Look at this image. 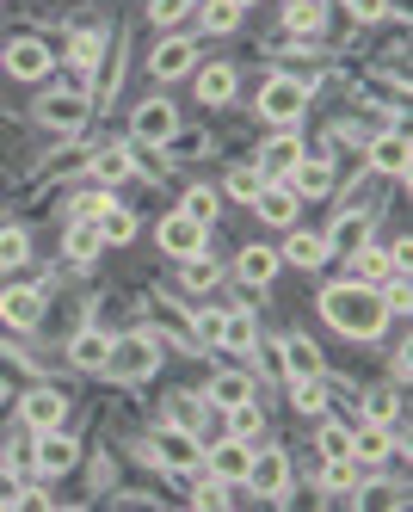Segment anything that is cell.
Listing matches in <instances>:
<instances>
[{"label":"cell","mask_w":413,"mask_h":512,"mask_svg":"<svg viewBox=\"0 0 413 512\" xmlns=\"http://www.w3.org/2000/svg\"><path fill=\"white\" fill-rule=\"evenodd\" d=\"M284 186H290L296 198H321V192H333V167H327L321 155H303V161L290 167V179H284Z\"/></svg>","instance_id":"cell-21"},{"label":"cell","mask_w":413,"mask_h":512,"mask_svg":"<svg viewBox=\"0 0 413 512\" xmlns=\"http://www.w3.org/2000/svg\"><path fill=\"white\" fill-rule=\"evenodd\" d=\"M173 130H179L173 99H142L136 112H130V142H136V149H167Z\"/></svg>","instance_id":"cell-3"},{"label":"cell","mask_w":413,"mask_h":512,"mask_svg":"<svg viewBox=\"0 0 413 512\" xmlns=\"http://www.w3.org/2000/svg\"><path fill=\"white\" fill-rule=\"evenodd\" d=\"M87 173L99 179V186H124V179L136 173V149H124V142H99V149L87 155Z\"/></svg>","instance_id":"cell-11"},{"label":"cell","mask_w":413,"mask_h":512,"mask_svg":"<svg viewBox=\"0 0 413 512\" xmlns=\"http://www.w3.org/2000/svg\"><path fill=\"white\" fill-rule=\"evenodd\" d=\"M198 420H204V401L179 389V395L167 401V426H185V432H198Z\"/></svg>","instance_id":"cell-39"},{"label":"cell","mask_w":413,"mask_h":512,"mask_svg":"<svg viewBox=\"0 0 413 512\" xmlns=\"http://www.w3.org/2000/svg\"><path fill=\"white\" fill-rule=\"evenodd\" d=\"M241 488L247 494H259V500H284L290 494V457L284 451H253V463H247V475H241Z\"/></svg>","instance_id":"cell-6"},{"label":"cell","mask_w":413,"mask_h":512,"mask_svg":"<svg viewBox=\"0 0 413 512\" xmlns=\"http://www.w3.org/2000/svg\"><path fill=\"white\" fill-rule=\"evenodd\" d=\"M346 7H352V19L370 25V19H383V13H389V0H346Z\"/></svg>","instance_id":"cell-48"},{"label":"cell","mask_w":413,"mask_h":512,"mask_svg":"<svg viewBox=\"0 0 413 512\" xmlns=\"http://www.w3.org/2000/svg\"><path fill=\"white\" fill-rule=\"evenodd\" d=\"M278 371H284V383H296V377H321V352H315V340L290 334L284 352H278Z\"/></svg>","instance_id":"cell-22"},{"label":"cell","mask_w":413,"mask_h":512,"mask_svg":"<svg viewBox=\"0 0 413 512\" xmlns=\"http://www.w3.org/2000/svg\"><path fill=\"white\" fill-rule=\"evenodd\" d=\"M0 321H7V327H37V321H44V290H37V284L0 290Z\"/></svg>","instance_id":"cell-15"},{"label":"cell","mask_w":413,"mask_h":512,"mask_svg":"<svg viewBox=\"0 0 413 512\" xmlns=\"http://www.w3.org/2000/svg\"><path fill=\"white\" fill-rule=\"evenodd\" d=\"M155 364H161V340H155V334H124V340H111L105 371H118L124 383H142Z\"/></svg>","instance_id":"cell-4"},{"label":"cell","mask_w":413,"mask_h":512,"mask_svg":"<svg viewBox=\"0 0 413 512\" xmlns=\"http://www.w3.org/2000/svg\"><path fill=\"white\" fill-rule=\"evenodd\" d=\"M216 278H222V266L210 260V253H185V260H179V284L185 290H210Z\"/></svg>","instance_id":"cell-30"},{"label":"cell","mask_w":413,"mask_h":512,"mask_svg":"<svg viewBox=\"0 0 413 512\" xmlns=\"http://www.w3.org/2000/svg\"><path fill=\"white\" fill-rule=\"evenodd\" d=\"M296 161H303V142H296L290 130H278L266 149H259V161H253V167L266 173V179H290V167H296Z\"/></svg>","instance_id":"cell-20"},{"label":"cell","mask_w":413,"mask_h":512,"mask_svg":"<svg viewBox=\"0 0 413 512\" xmlns=\"http://www.w3.org/2000/svg\"><path fill=\"white\" fill-rule=\"evenodd\" d=\"M290 401H296L303 414H321V408H327V377H296V383H290Z\"/></svg>","instance_id":"cell-37"},{"label":"cell","mask_w":413,"mask_h":512,"mask_svg":"<svg viewBox=\"0 0 413 512\" xmlns=\"http://www.w3.org/2000/svg\"><path fill=\"white\" fill-rule=\"evenodd\" d=\"M247 463H253V438H222V445L204 451V469L216 475V482H229V488H241Z\"/></svg>","instance_id":"cell-9"},{"label":"cell","mask_w":413,"mask_h":512,"mask_svg":"<svg viewBox=\"0 0 413 512\" xmlns=\"http://www.w3.org/2000/svg\"><path fill=\"white\" fill-rule=\"evenodd\" d=\"M25 500H31V475L0 469V506H25Z\"/></svg>","instance_id":"cell-43"},{"label":"cell","mask_w":413,"mask_h":512,"mask_svg":"<svg viewBox=\"0 0 413 512\" xmlns=\"http://www.w3.org/2000/svg\"><path fill=\"white\" fill-rule=\"evenodd\" d=\"M105 358H111V334H99V327H87V334L68 340V364H74V371H105Z\"/></svg>","instance_id":"cell-25"},{"label":"cell","mask_w":413,"mask_h":512,"mask_svg":"<svg viewBox=\"0 0 413 512\" xmlns=\"http://www.w3.org/2000/svg\"><path fill=\"white\" fill-rule=\"evenodd\" d=\"M389 451H395L389 426H364V432H352V457H358V463H370V469H377V463H383Z\"/></svg>","instance_id":"cell-28"},{"label":"cell","mask_w":413,"mask_h":512,"mask_svg":"<svg viewBox=\"0 0 413 512\" xmlns=\"http://www.w3.org/2000/svg\"><path fill=\"white\" fill-rule=\"evenodd\" d=\"M253 395V377L247 371H222L216 383H210V401H216V408H235V401H247Z\"/></svg>","instance_id":"cell-33"},{"label":"cell","mask_w":413,"mask_h":512,"mask_svg":"<svg viewBox=\"0 0 413 512\" xmlns=\"http://www.w3.org/2000/svg\"><path fill=\"white\" fill-rule=\"evenodd\" d=\"M25 253H31L25 229H0V266H25Z\"/></svg>","instance_id":"cell-45"},{"label":"cell","mask_w":413,"mask_h":512,"mask_svg":"<svg viewBox=\"0 0 413 512\" xmlns=\"http://www.w3.org/2000/svg\"><path fill=\"white\" fill-rule=\"evenodd\" d=\"M259 186H266V173H259V167H229V186H222V192H229L235 204H253Z\"/></svg>","instance_id":"cell-38"},{"label":"cell","mask_w":413,"mask_h":512,"mask_svg":"<svg viewBox=\"0 0 413 512\" xmlns=\"http://www.w3.org/2000/svg\"><path fill=\"white\" fill-rule=\"evenodd\" d=\"M0 62H7L19 81H44L56 56H50V44H44V38H13L7 50H0Z\"/></svg>","instance_id":"cell-10"},{"label":"cell","mask_w":413,"mask_h":512,"mask_svg":"<svg viewBox=\"0 0 413 512\" xmlns=\"http://www.w3.org/2000/svg\"><path fill=\"white\" fill-rule=\"evenodd\" d=\"M303 112H309V87H303V81H290V75H272L266 93H259V118L278 124V130H290Z\"/></svg>","instance_id":"cell-5"},{"label":"cell","mask_w":413,"mask_h":512,"mask_svg":"<svg viewBox=\"0 0 413 512\" xmlns=\"http://www.w3.org/2000/svg\"><path fill=\"white\" fill-rule=\"evenodd\" d=\"M235 7H247V0H235Z\"/></svg>","instance_id":"cell-49"},{"label":"cell","mask_w":413,"mask_h":512,"mask_svg":"<svg viewBox=\"0 0 413 512\" xmlns=\"http://www.w3.org/2000/svg\"><path fill=\"white\" fill-rule=\"evenodd\" d=\"M192 62H198V44L173 31V38H161V44H155V56H148V75H155V81H179Z\"/></svg>","instance_id":"cell-12"},{"label":"cell","mask_w":413,"mask_h":512,"mask_svg":"<svg viewBox=\"0 0 413 512\" xmlns=\"http://www.w3.org/2000/svg\"><path fill=\"white\" fill-rule=\"evenodd\" d=\"M352 266H358V284H377V290H383V284L407 266V253H401V247H370V241H364V247L352 253Z\"/></svg>","instance_id":"cell-13"},{"label":"cell","mask_w":413,"mask_h":512,"mask_svg":"<svg viewBox=\"0 0 413 512\" xmlns=\"http://www.w3.org/2000/svg\"><path fill=\"white\" fill-rule=\"evenodd\" d=\"M321 315L333 321V334H346V340H383V327L395 321L389 303H383V290L377 284H358V278L327 284L321 290Z\"/></svg>","instance_id":"cell-1"},{"label":"cell","mask_w":413,"mask_h":512,"mask_svg":"<svg viewBox=\"0 0 413 512\" xmlns=\"http://www.w3.org/2000/svg\"><path fill=\"white\" fill-rule=\"evenodd\" d=\"M148 457H155L167 475H192V469H204V445H198V432H185V426L155 432V438H148Z\"/></svg>","instance_id":"cell-2"},{"label":"cell","mask_w":413,"mask_h":512,"mask_svg":"<svg viewBox=\"0 0 413 512\" xmlns=\"http://www.w3.org/2000/svg\"><path fill=\"white\" fill-rule=\"evenodd\" d=\"M321 241H327V253H346V260H352V253L370 241V216H364V210H340V216L321 229Z\"/></svg>","instance_id":"cell-14"},{"label":"cell","mask_w":413,"mask_h":512,"mask_svg":"<svg viewBox=\"0 0 413 512\" xmlns=\"http://www.w3.org/2000/svg\"><path fill=\"white\" fill-rule=\"evenodd\" d=\"M62 247H68V260H74V266H87L105 241H99V229H93V223H81V216H74V229H68V241H62Z\"/></svg>","instance_id":"cell-35"},{"label":"cell","mask_w":413,"mask_h":512,"mask_svg":"<svg viewBox=\"0 0 413 512\" xmlns=\"http://www.w3.org/2000/svg\"><path fill=\"white\" fill-rule=\"evenodd\" d=\"M253 210L266 216L272 229H290V223H296V210H303V198H296L284 179H266V186H259V198H253Z\"/></svg>","instance_id":"cell-17"},{"label":"cell","mask_w":413,"mask_h":512,"mask_svg":"<svg viewBox=\"0 0 413 512\" xmlns=\"http://www.w3.org/2000/svg\"><path fill=\"white\" fill-rule=\"evenodd\" d=\"M235 25H241L235 0H204V31H235Z\"/></svg>","instance_id":"cell-42"},{"label":"cell","mask_w":413,"mask_h":512,"mask_svg":"<svg viewBox=\"0 0 413 512\" xmlns=\"http://www.w3.org/2000/svg\"><path fill=\"white\" fill-rule=\"evenodd\" d=\"M395 408H401V395H395V389H370V395H364V420H370V426H389Z\"/></svg>","instance_id":"cell-40"},{"label":"cell","mask_w":413,"mask_h":512,"mask_svg":"<svg viewBox=\"0 0 413 512\" xmlns=\"http://www.w3.org/2000/svg\"><path fill=\"white\" fill-rule=\"evenodd\" d=\"M99 50H105V38H99V31H74L68 56H74V68H81V81H93V68H99Z\"/></svg>","instance_id":"cell-36"},{"label":"cell","mask_w":413,"mask_h":512,"mask_svg":"<svg viewBox=\"0 0 413 512\" xmlns=\"http://www.w3.org/2000/svg\"><path fill=\"white\" fill-rule=\"evenodd\" d=\"M105 204H111V186H93L87 198H74V216H81V223H93V216H99Z\"/></svg>","instance_id":"cell-47"},{"label":"cell","mask_w":413,"mask_h":512,"mask_svg":"<svg viewBox=\"0 0 413 512\" xmlns=\"http://www.w3.org/2000/svg\"><path fill=\"white\" fill-rule=\"evenodd\" d=\"M93 229H99V241H105V247H124V241H136V210H124L118 198H111V204L93 216Z\"/></svg>","instance_id":"cell-26"},{"label":"cell","mask_w":413,"mask_h":512,"mask_svg":"<svg viewBox=\"0 0 413 512\" xmlns=\"http://www.w3.org/2000/svg\"><path fill=\"white\" fill-rule=\"evenodd\" d=\"M87 112H93V99H87L81 87H62V93H50V99H37V124H50V130H81Z\"/></svg>","instance_id":"cell-8"},{"label":"cell","mask_w":413,"mask_h":512,"mask_svg":"<svg viewBox=\"0 0 413 512\" xmlns=\"http://www.w3.org/2000/svg\"><path fill=\"white\" fill-rule=\"evenodd\" d=\"M229 93H235V68L229 62H216V68H204V75H198V99L204 105H222Z\"/></svg>","instance_id":"cell-32"},{"label":"cell","mask_w":413,"mask_h":512,"mask_svg":"<svg viewBox=\"0 0 413 512\" xmlns=\"http://www.w3.org/2000/svg\"><path fill=\"white\" fill-rule=\"evenodd\" d=\"M192 7H198V0H155L148 19H155V25H179V19H192Z\"/></svg>","instance_id":"cell-46"},{"label":"cell","mask_w":413,"mask_h":512,"mask_svg":"<svg viewBox=\"0 0 413 512\" xmlns=\"http://www.w3.org/2000/svg\"><path fill=\"white\" fill-rule=\"evenodd\" d=\"M315 445H321V457H352V426H340V420H327V426H321V438H315Z\"/></svg>","instance_id":"cell-41"},{"label":"cell","mask_w":413,"mask_h":512,"mask_svg":"<svg viewBox=\"0 0 413 512\" xmlns=\"http://www.w3.org/2000/svg\"><path fill=\"white\" fill-rule=\"evenodd\" d=\"M185 216H192V223H216V216H222V192H210V186H192V192H185V204H179Z\"/></svg>","instance_id":"cell-34"},{"label":"cell","mask_w":413,"mask_h":512,"mask_svg":"<svg viewBox=\"0 0 413 512\" xmlns=\"http://www.w3.org/2000/svg\"><path fill=\"white\" fill-rule=\"evenodd\" d=\"M192 340H198V346H222V309L192 315Z\"/></svg>","instance_id":"cell-44"},{"label":"cell","mask_w":413,"mask_h":512,"mask_svg":"<svg viewBox=\"0 0 413 512\" xmlns=\"http://www.w3.org/2000/svg\"><path fill=\"white\" fill-rule=\"evenodd\" d=\"M74 463H81V438H68L62 426H44L31 445V475H68Z\"/></svg>","instance_id":"cell-7"},{"label":"cell","mask_w":413,"mask_h":512,"mask_svg":"<svg viewBox=\"0 0 413 512\" xmlns=\"http://www.w3.org/2000/svg\"><path fill=\"white\" fill-rule=\"evenodd\" d=\"M155 235H161V247L173 253V260H185V253H204V235H210V229H204V223H192L185 210H173Z\"/></svg>","instance_id":"cell-18"},{"label":"cell","mask_w":413,"mask_h":512,"mask_svg":"<svg viewBox=\"0 0 413 512\" xmlns=\"http://www.w3.org/2000/svg\"><path fill=\"white\" fill-rule=\"evenodd\" d=\"M19 414H25V426H31V432H44V426H62L68 401H62L56 389H44V383H31V389H25V401H19Z\"/></svg>","instance_id":"cell-19"},{"label":"cell","mask_w":413,"mask_h":512,"mask_svg":"<svg viewBox=\"0 0 413 512\" xmlns=\"http://www.w3.org/2000/svg\"><path fill=\"white\" fill-rule=\"evenodd\" d=\"M222 346H235V352H253V346H259L253 309H235V315H222Z\"/></svg>","instance_id":"cell-29"},{"label":"cell","mask_w":413,"mask_h":512,"mask_svg":"<svg viewBox=\"0 0 413 512\" xmlns=\"http://www.w3.org/2000/svg\"><path fill=\"white\" fill-rule=\"evenodd\" d=\"M407 161H413V149H407V130H401V124H395L389 136H377V149H370V167H377V173L407 179Z\"/></svg>","instance_id":"cell-24"},{"label":"cell","mask_w":413,"mask_h":512,"mask_svg":"<svg viewBox=\"0 0 413 512\" xmlns=\"http://www.w3.org/2000/svg\"><path fill=\"white\" fill-rule=\"evenodd\" d=\"M284 25L296 31V38H315V31L327 25V7L321 0H284Z\"/></svg>","instance_id":"cell-27"},{"label":"cell","mask_w":413,"mask_h":512,"mask_svg":"<svg viewBox=\"0 0 413 512\" xmlns=\"http://www.w3.org/2000/svg\"><path fill=\"white\" fill-rule=\"evenodd\" d=\"M290 266H303V272H315V266H327V241H321V229H296L290 223V241L278 247Z\"/></svg>","instance_id":"cell-23"},{"label":"cell","mask_w":413,"mask_h":512,"mask_svg":"<svg viewBox=\"0 0 413 512\" xmlns=\"http://www.w3.org/2000/svg\"><path fill=\"white\" fill-rule=\"evenodd\" d=\"M278 266H284L278 247H241V253H235V278H241L247 290H266V284L278 278Z\"/></svg>","instance_id":"cell-16"},{"label":"cell","mask_w":413,"mask_h":512,"mask_svg":"<svg viewBox=\"0 0 413 512\" xmlns=\"http://www.w3.org/2000/svg\"><path fill=\"white\" fill-rule=\"evenodd\" d=\"M222 432L229 438H259V401H235V408H222Z\"/></svg>","instance_id":"cell-31"}]
</instances>
